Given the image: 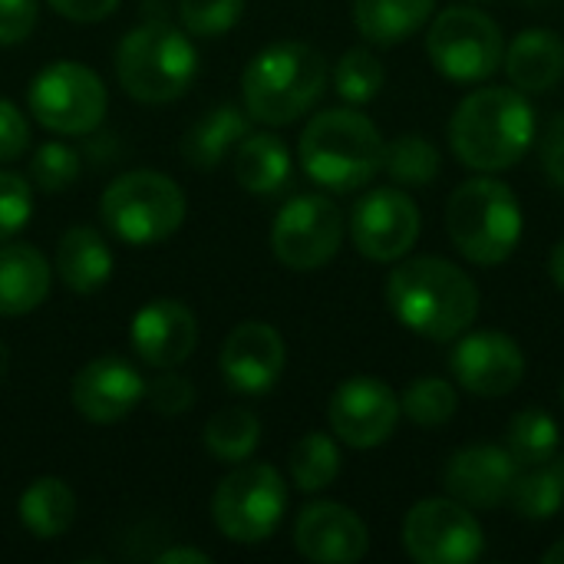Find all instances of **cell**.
Returning a JSON list of instances; mask_svg holds the SVG:
<instances>
[{
	"instance_id": "6da1fadb",
	"label": "cell",
	"mask_w": 564,
	"mask_h": 564,
	"mask_svg": "<svg viewBox=\"0 0 564 564\" xmlns=\"http://www.w3.org/2000/svg\"><path fill=\"white\" fill-rule=\"evenodd\" d=\"M387 304L406 330L446 344L476 324L479 288L459 264L420 254L393 268L387 278Z\"/></svg>"
},
{
	"instance_id": "7a4b0ae2",
	"label": "cell",
	"mask_w": 564,
	"mask_h": 564,
	"mask_svg": "<svg viewBox=\"0 0 564 564\" xmlns=\"http://www.w3.org/2000/svg\"><path fill=\"white\" fill-rule=\"evenodd\" d=\"M539 122L522 89L486 86L469 93L449 122V142L463 165L476 172L512 169L535 142Z\"/></svg>"
},
{
	"instance_id": "3957f363",
	"label": "cell",
	"mask_w": 564,
	"mask_h": 564,
	"mask_svg": "<svg viewBox=\"0 0 564 564\" xmlns=\"http://www.w3.org/2000/svg\"><path fill=\"white\" fill-rule=\"evenodd\" d=\"M327 59L301 40H281L251 56L241 73L245 112L264 126H291L327 89Z\"/></svg>"
},
{
	"instance_id": "277c9868",
	"label": "cell",
	"mask_w": 564,
	"mask_h": 564,
	"mask_svg": "<svg viewBox=\"0 0 564 564\" xmlns=\"http://www.w3.org/2000/svg\"><path fill=\"white\" fill-rule=\"evenodd\" d=\"M387 142L357 109L317 112L297 142L301 169L327 192H357L383 169Z\"/></svg>"
},
{
	"instance_id": "5b68a950",
	"label": "cell",
	"mask_w": 564,
	"mask_h": 564,
	"mask_svg": "<svg viewBox=\"0 0 564 564\" xmlns=\"http://www.w3.org/2000/svg\"><path fill=\"white\" fill-rule=\"evenodd\" d=\"M198 73V50L185 26L169 20H145L132 26L116 46V79L135 102L159 106L185 96Z\"/></svg>"
},
{
	"instance_id": "8992f818",
	"label": "cell",
	"mask_w": 564,
	"mask_h": 564,
	"mask_svg": "<svg viewBox=\"0 0 564 564\" xmlns=\"http://www.w3.org/2000/svg\"><path fill=\"white\" fill-rule=\"evenodd\" d=\"M446 228L466 261L496 268L509 261L522 241V205L506 182L482 172L453 192L446 205Z\"/></svg>"
},
{
	"instance_id": "52a82bcc",
	"label": "cell",
	"mask_w": 564,
	"mask_h": 564,
	"mask_svg": "<svg viewBox=\"0 0 564 564\" xmlns=\"http://www.w3.org/2000/svg\"><path fill=\"white\" fill-rule=\"evenodd\" d=\"M185 215L188 202L182 185L152 169L122 172L99 195V221L106 231L135 248L172 238L185 225Z\"/></svg>"
},
{
	"instance_id": "ba28073f",
	"label": "cell",
	"mask_w": 564,
	"mask_h": 564,
	"mask_svg": "<svg viewBox=\"0 0 564 564\" xmlns=\"http://www.w3.org/2000/svg\"><path fill=\"white\" fill-rule=\"evenodd\" d=\"M288 509V482L268 463H238L212 496V522L235 545L268 542Z\"/></svg>"
},
{
	"instance_id": "9c48e42d",
	"label": "cell",
	"mask_w": 564,
	"mask_h": 564,
	"mask_svg": "<svg viewBox=\"0 0 564 564\" xmlns=\"http://www.w3.org/2000/svg\"><path fill=\"white\" fill-rule=\"evenodd\" d=\"M26 109L53 135H89L106 119L109 93L89 66L56 59L30 79Z\"/></svg>"
},
{
	"instance_id": "30bf717a",
	"label": "cell",
	"mask_w": 564,
	"mask_h": 564,
	"mask_svg": "<svg viewBox=\"0 0 564 564\" xmlns=\"http://www.w3.org/2000/svg\"><path fill=\"white\" fill-rule=\"evenodd\" d=\"M426 53L446 79L482 83L502 66L506 36L489 13L476 7H449L430 23Z\"/></svg>"
},
{
	"instance_id": "8fae6325",
	"label": "cell",
	"mask_w": 564,
	"mask_h": 564,
	"mask_svg": "<svg viewBox=\"0 0 564 564\" xmlns=\"http://www.w3.org/2000/svg\"><path fill=\"white\" fill-rule=\"evenodd\" d=\"M403 549L420 564H469L482 555L486 532L459 499H423L403 519Z\"/></svg>"
},
{
	"instance_id": "7c38bea8",
	"label": "cell",
	"mask_w": 564,
	"mask_h": 564,
	"mask_svg": "<svg viewBox=\"0 0 564 564\" xmlns=\"http://www.w3.org/2000/svg\"><path fill=\"white\" fill-rule=\"evenodd\" d=\"M344 215L327 195H297L271 225V251L291 271H317L340 251Z\"/></svg>"
},
{
	"instance_id": "4fadbf2b",
	"label": "cell",
	"mask_w": 564,
	"mask_h": 564,
	"mask_svg": "<svg viewBox=\"0 0 564 564\" xmlns=\"http://www.w3.org/2000/svg\"><path fill=\"white\" fill-rule=\"evenodd\" d=\"M350 238L370 261H400L420 238V208L400 188H373L350 212Z\"/></svg>"
},
{
	"instance_id": "5bb4252c",
	"label": "cell",
	"mask_w": 564,
	"mask_h": 564,
	"mask_svg": "<svg viewBox=\"0 0 564 564\" xmlns=\"http://www.w3.org/2000/svg\"><path fill=\"white\" fill-rule=\"evenodd\" d=\"M400 397L377 377H350L344 380L330 403L327 420L340 443L350 449H377L383 446L400 423Z\"/></svg>"
},
{
	"instance_id": "9a60e30c",
	"label": "cell",
	"mask_w": 564,
	"mask_h": 564,
	"mask_svg": "<svg viewBox=\"0 0 564 564\" xmlns=\"http://www.w3.org/2000/svg\"><path fill=\"white\" fill-rule=\"evenodd\" d=\"M145 397L142 373L119 354H102L83 364L69 383L73 410L96 426L126 420Z\"/></svg>"
},
{
	"instance_id": "2e32d148",
	"label": "cell",
	"mask_w": 564,
	"mask_h": 564,
	"mask_svg": "<svg viewBox=\"0 0 564 564\" xmlns=\"http://www.w3.org/2000/svg\"><path fill=\"white\" fill-rule=\"evenodd\" d=\"M449 370L473 397H509L525 377V354L509 334L476 330L459 337Z\"/></svg>"
},
{
	"instance_id": "e0dca14e",
	"label": "cell",
	"mask_w": 564,
	"mask_h": 564,
	"mask_svg": "<svg viewBox=\"0 0 564 564\" xmlns=\"http://www.w3.org/2000/svg\"><path fill=\"white\" fill-rule=\"evenodd\" d=\"M284 364H288L284 337L278 334V327L264 321L238 324L225 337L221 354H218V367H221L228 390L248 393V397L274 390V383L284 373Z\"/></svg>"
},
{
	"instance_id": "ac0fdd59",
	"label": "cell",
	"mask_w": 564,
	"mask_h": 564,
	"mask_svg": "<svg viewBox=\"0 0 564 564\" xmlns=\"http://www.w3.org/2000/svg\"><path fill=\"white\" fill-rule=\"evenodd\" d=\"M129 344L142 364L155 370H175L198 347V321L188 304L175 297H155L135 311L129 324Z\"/></svg>"
},
{
	"instance_id": "d6986e66",
	"label": "cell",
	"mask_w": 564,
	"mask_h": 564,
	"mask_svg": "<svg viewBox=\"0 0 564 564\" xmlns=\"http://www.w3.org/2000/svg\"><path fill=\"white\" fill-rule=\"evenodd\" d=\"M294 549L317 564H354L370 549L364 519L340 502H311L294 522Z\"/></svg>"
},
{
	"instance_id": "ffe728a7",
	"label": "cell",
	"mask_w": 564,
	"mask_h": 564,
	"mask_svg": "<svg viewBox=\"0 0 564 564\" xmlns=\"http://www.w3.org/2000/svg\"><path fill=\"white\" fill-rule=\"evenodd\" d=\"M519 469L506 446H469L446 463L443 482L446 492L469 509H499L509 502Z\"/></svg>"
},
{
	"instance_id": "44dd1931",
	"label": "cell",
	"mask_w": 564,
	"mask_h": 564,
	"mask_svg": "<svg viewBox=\"0 0 564 564\" xmlns=\"http://www.w3.org/2000/svg\"><path fill=\"white\" fill-rule=\"evenodd\" d=\"M53 284V268L36 245L0 241V317L33 314Z\"/></svg>"
},
{
	"instance_id": "7402d4cb",
	"label": "cell",
	"mask_w": 564,
	"mask_h": 564,
	"mask_svg": "<svg viewBox=\"0 0 564 564\" xmlns=\"http://www.w3.org/2000/svg\"><path fill=\"white\" fill-rule=\"evenodd\" d=\"M502 66L516 89L549 93L564 79V40L549 26H529L506 46Z\"/></svg>"
},
{
	"instance_id": "603a6c76",
	"label": "cell",
	"mask_w": 564,
	"mask_h": 564,
	"mask_svg": "<svg viewBox=\"0 0 564 564\" xmlns=\"http://www.w3.org/2000/svg\"><path fill=\"white\" fill-rule=\"evenodd\" d=\"M53 271L73 294H96L112 278V248L93 225H73L56 241Z\"/></svg>"
},
{
	"instance_id": "cb8c5ba5",
	"label": "cell",
	"mask_w": 564,
	"mask_h": 564,
	"mask_svg": "<svg viewBox=\"0 0 564 564\" xmlns=\"http://www.w3.org/2000/svg\"><path fill=\"white\" fill-rule=\"evenodd\" d=\"M251 132L248 126V112L238 106H215L208 109L198 122L188 126V132L182 135V159L198 169V172H212L218 169L235 149L238 142Z\"/></svg>"
},
{
	"instance_id": "d4e9b609",
	"label": "cell",
	"mask_w": 564,
	"mask_h": 564,
	"mask_svg": "<svg viewBox=\"0 0 564 564\" xmlns=\"http://www.w3.org/2000/svg\"><path fill=\"white\" fill-rule=\"evenodd\" d=\"M235 178L248 195L268 198L291 182V152L274 132H248L235 149Z\"/></svg>"
},
{
	"instance_id": "484cf974",
	"label": "cell",
	"mask_w": 564,
	"mask_h": 564,
	"mask_svg": "<svg viewBox=\"0 0 564 564\" xmlns=\"http://www.w3.org/2000/svg\"><path fill=\"white\" fill-rule=\"evenodd\" d=\"M76 492L59 479V476H40L33 479L23 492H20V502H17V516H20V525L40 539V542H50V539H59L73 529L76 522Z\"/></svg>"
},
{
	"instance_id": "4316f807",
	"label": "cell",
	"mask_w": 564,
	"mask_h": 564,
	"mask_svg": "<svg viewBox=\"0 0 564 564\" xmlns=\"http://www.w3.org/2000/svg\"><path fill=\"white\" fill-rule=\"evenodd\" d=\"M436 0H354V23L373 46H397L430 23Z\"/></svg>"
},
{
	"instance_id": "83f0119b",
	"label": "cell",
	"mask_w": 564,
	"mask_h": 564,
	"mask_svg": "<svg viewBox=\"0 0 564 564\" xmlns=\"http://www.w3.org/2000/svg\"><path fill=\"white\" fill-rule=\"evenodd\" d=\"M202 443L205 453L221 466L248 463L261 446V420L248 406H225L205 423Z\"/></svg>"
},
{
	"instance_id": "f1b7e54d",
	"label": "cell",
	"mask_w": 564,
	"mask_h": 564,
	"mask_svg": "<svg viewBox=\"0 0 564 564\" xmlns=\"http://www.w3.org/2000/svg\"><path fill=\"white\" fill-rule=\"evenodd\" d=\"M516 516L532 519V522H545L555 512H562L564 506V459H549L542 466H529V473L516 479V489L509 496V502Z\"/></svg>"
},
{
	"instance_id": "f546056e",
	"label": "cell",
	"mask_w": 564,
	"mask_h": 564,
	"mask_svg": "<svg viewBox=\"0 0 564 564\" xmlns=\"http://www.w3.org/2000/svg\"><path fill=\"white\" fill-rule=\"evenodd\" d=\"M291 482L301 492H324L340 476V449L337 440L327 433H304L288 456Z\"/></svg>"
},
{
	"instance_id": "4dcf8cb0",
	"label": "cell",
	"mask_w": 564,
	"mask_h": 564,
	"mask_svg": "<svg viewBox=\"0 0 564 564\" xmlns=\"http://www.w3.org/2000/svg\"><path fill=\"white\" fill-rule=\"evenodd\" d=\"M558 423L545 410H522L509 420L506 449L519 466H542L558 456Z\"/></svg>"
},
{
	"instance_id": "1f68e13d",
	"label": "cell",
	"mask_w": 564,
	"mask_h": 564,
	"mask_svg": "<svg viewBox=\"0 0 564 564\" xmlns=\"http://www.w3.org/2000/svg\"><path fill=\"white\" fill-rule=\"evenodd\" d=\"M383 169L400 185H430L440 175L443 159H440V149L426 135L410 132V135L387 142Z\"/></svg>"
},
{
	"instance_id": "d6a6232c",
	"label": "cell",
	"mask_w": 564,
	"mask_h": 564,
	"mask_svg": "<svg viewBox=\"0 0 564 564\" xmlns=\"http://www.w3.org/2000/svg\"><path fill=\"white\" fill-rule=\"evenodd\" d=\"M383 83H387V69H383L380 56L367 46L347 50L334 66V89L344 102H354V106L373 102L380 96Z\"/></svg>"
},
{
	"instance_id": "836d02e7",
	"label": "cell",
	"mask_w": 564,
	"mask_h": 564,
	"mask_svg": "<svg viewBox=\"0 0 564 564\" xmlns=\"http://www.w3.org/2000/svg\"><path fill=\"white\" fill-rule=\"evenodd\" d=\"M400 410L403 416H410L416 426H443L456 416L459 410V393L449 380L440 377H420L413 380L403 397H400Z\"/></svg>"
},
{
	"instance_id": "e575fe53",
	"label": "cell",
	"mask_w": 564,
	"mask_h": 564,
	"mask_svg": "<svg viewBox=\"0 0 564 564\" xmlns=\"http://www.w3.org/2000/svg\"><path fill=\"white\" fill-rule=\"evenodd\" d=\"M79 152L66 142H43L30 155V185L40 192H66L79 178Z\"/></svg>"
},
{
	"instance_id": "d590c367",
	"label": "cell",
	"mask_w": 564,
	"mask_h": 564,
	"mask_svg": "<svg viewBox=\"0 0 564 564\" xmlns=\"http://www.w3.org/2000/svg\"><path fill=\"white\" fill-rule=\"evenodd\" d=\"M245 13V0H178V20L185 33L202 40H218Z\"/></svg>"
},
{
	"instance_id": "8d00e7d4",
	"label": "cell",
	"mask_w": 564,
	"mask_h": 564,
	"mask_svg": "<svg viewBox=\"0 0 564 564\" xmlns=\"http://www.w3.org/2000/svg\"><path fill=\"white\" fill-rule=\"evenodd\" d=\"M33 215V185L10 172L0 169V241L13 238Z\"/></svg>"
},
{
	"instance_id": "74e56055",
	"label": "cell",
	"mask_w": 564,
	"mask_h": 564,
	"mask_svg": "<svg viewBox=\"0 0 564 564\" xmlns=\"http://www.w3.org/2000/svg\"><path fill=\"white\" fill-rule=\"evenodd\" d=\"M142 400H149V406L155 413H162V416H182V413H188L195 406V387H192V380L165 370L159 380L145 383Z\"/></svg>"
},
{
	"instance_id": "f35d334b",
	"label": "cell",
	"mask_w": 564,
	"mask_h": 564,
	"mask_svg": "<svg viewBox=\"0 0 564 564\" xmlns=\"http://www.w3.org/2000/svg\"><path fill=\"white\" fill-rule=\"evenodd\" d=\"M30 122L20 106L0 99V162H17L30 149Z\"/></svg>"
},
{
	"instance_id": "ab89813d",
	"label": "cell",
	"mask_w": 564,
	"mask_h": 564,
	"mask_svg": "<svg viewBox=\"0 0 564 564\" xmlns=\"http://www.w3.org/2000/svg\"><path fill=\"white\" fill-rule=\"evenodd\" d=\"M40 17V0H0V46L30 40Z\"/></svg>"
},
{
	"instance_id": "60d3db41",
	"label": "cell",
	"mask_w": 564,
	"mask_h": 564,
	"mask_svg": "<svg viewBox=\"0 0 564 564\" xmlns=\"http://www.w3.org/2000/svg\"><path fill=\"white\" fill-rule=\"evenodd\" d=\"M63 20L73 23H99L116 13L119 0H46Z\"/></svg>"
},
{
	"instance_id": "b9f144b4",
	"label": "cell",
	"mask_w": 564,
	"mask_h": 564,
	"mask_svg": "<svg viewBox=\"0 0 564 564\" xmlns=\"http://www.w3.org/2000/svg\"><path fill=\"white\" fill-rule=\"evenodd\" d=\"M542 162L549 178L564 192V112L555 116L545 129V142H542Z\"/></svg>"
},
{
	"instance_id": "7bdbcfd3",
	"label": "cell",
	"mask_w": 564,
	"mask_h": 564,
	"mask_svg": "<svg viewBox=\"0 0 564 564\" xmlns=\"http://www.w3.org/2000/svg\"><path fill=\"white\" fill-rule=\"evenodd\" d=\"M159 564H212V555L198 552V549H169V552H159L155 555Z\"/></svg>"
},
{
	"instance_id": "ee69618b",
	"label": "cell",
	"mask_w": 564,
	"mask_h": 564,
	"mask_svg": "<svg viewBox=\"0 0 564 564\" xmlns=\"http://www.w3.org/2000/svg\"><path fill=\"white\" fill-rule=\"evenodd\" d=\"M549 274H552V281H555V288L564 291V238L552 248V258H549Z\"/></svg>"
},
{
	"instance_id": "f6af8a7d",
	"label": "cell",
	"mask_w": 564,
	"mask_h": 564,
	"mask_svg": "<svg viewBox=\"0 0 564 564\" xmlns=\"http://www.w3.org/2000/svg\"><path fill=\"white\" fill-rule=\"evenodd\" d=\"M542 558H545V564H564V539H558V542H555Z\"/></svg>"
},
{
	"instance_id": "bcb514c9",
	"label": "cell",
	"mask_w": 564,
	"mask_h": 564,
	"mask_svg": "<svg viewBox=\"0 0 564 564\" xmlns=\"http://www.w3.org/2000/svg\"><path fill=\"white\" fill-rule=\"evenodd\" d=\"M7 370H10V350H7V344L0 340V383L7 380Z\"/></svg>"
},
{
	"instance_id": "7dc6e473",
	"label": "cell",
	"mask_w": 564,
	"mask_h": 564,
	"mask_svg": "<svg viewBox=\"0 0 564 564\" xmlns=\"http://www.w3.org/2000/svg\"><path fill=\"white\" fill-rule=\"evenodd\" d=\"M562 403H564V383H562Z\"/></svg>"
},
{
	"instance_id": "c3c4849f",
	"label": "cell",
	"mask_w": 564,
	"mask_h": 564,
	"mask_svg": "<svg viewBox=\"0 0 564 564\" xmlns=\"http://www.w3.org/2000/svg\"><path fill=\"white\" fill-rule=\"evenodd\" d=\"M476 3H479V0H476Z\"/></svg>"
}]
</instances>
